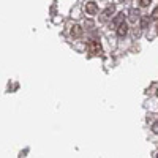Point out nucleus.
Wrapping results in <instances>:
<instances>
[{"mask_svg":"<svg viewBox=\"0 0 158 158\" xmlns=\"http://www.w3.org/2000/svg\"><path fill=\"white\" fill-rule=\"evenodd\" d=\"M89 51L92 52V54H98V52H101V48L98 44V41H89Z\"/></svg>","mask_w":158,"mask_h":158,"instance_id":"nucleus-1","label":"nucleus"},{"mask_svg":"<svg viewBox=\"0 0 158 158\" xmlns=\"http://www.w3.org/2000/svg\"><path fill=\"white\" fill-rule=\"evenodd\" d=\"M128 18H130V21L136 22V21L141 18V15H139V10H136V8H131V10L128 11Z\"/></svg>","mask_w":158,"mask_h":158,"instance_id":"nucleus-2","label":"nucleus"},{"mask_svg":"<svg viewBox=\"0 0 158 158\" xmlns=\"http://www.w3.org/2000/svg\"><path fill=\"white\" fill-rule=\"evenodd\" d=\"M114 13H115V5H109V6H106V8H104V11H103V19L111 18Z\"/></svg>","mask_w":158,"mask_h":158,"instance_id":"nucleus-3","label":"nucleus"},{"mask_svg":"<svg viewBox=\"0 0 158 158\" xmlns=\"http://www.w3.org/2000/svg\"><path fill=\"white\" fill-rule=\"evenodd\" d=\"M85 11L89 13V15H97V13H98V6H97V3L89 2V3L85 5Z\"/></svg>","mask_w":158,"mask_h":158,"instance_id":"nucleus-4","label":"nucleus"},{"mask_svg":"<svg viewBox=\"0 0 158 158\" xmlns=\"http://www.w3.org/2000/svg\"><path fill=\"white\" fill-rule=\"evenodd\" d=\"M127 32H128V25H127L125 22H122V24L117 25V35H118V36H125Z\"/></svg>","mask_w":158,"mask_h":158,"instance_id":"nucleus-5","label":"nucleus"},{"mask_svg":"<svg viewBox=\"0 0 158 158\" xmlns=\"http://www.w3.org/2000/svg\"><path fill=\"white\" fill-rule=\"evenodd\" d=\"M81 35H82V27H81V25H73V27H71V36L79 38Z\"/></svg>","mask_w":158,"mask_h":158,"instance_id":"nucleus-6","label":"nucleus"},{"mask_svg":"<svg viewBox=\"0 0 158 158\" xmlns=\"http://www.w3.org/2000/svg\"><path fill=\"white\" fill-rule=\"evenodd\" d=\"M122 22H123V13H118L117 18L114 19V24H115V25H118V24H122Z\"/></svg>","mask_w":158,"mask_h":158,"instance_id":"nucleus-7","label":"nucleus"},{"mask_svg":"<svg viewBox=\"0 0 158 158\" xmlns=\"http://www.w3.org/2000/svg\"><path fill=\"white\" fill-rule=\"evenodd\" d=\"M147 25H149V18H142L141 19V27L142 29H147Z\"/></svg>","mask_w":158,"mask_h":158,"instance_id":"nucleus-8","label":"nucleus"},{"mask_svg":"<svg viewBox=\"0 0 158 158\" xmlns=\"http://www.w3.org/2000/svg\"><path fill=\"white\" fill-rule=\"evenodd\" d=\"M150 2H152V0H139V5L141 6H149Z\"/></svg>","mask_w":158,"mask_h":158,"instance_id":"nucleus-9","label":"nucleus"},{"mask_svg":"<svg viewBox=\"0 0 158 158\" xmlns=\"http://www.w3.org/2000/svg\"><path fill=\"white\" fill-rule=\"evenodd\" d=\"M150 16H152V19H158V8H155V10L152 11Z\"/></svg>","mask_w":158,"mask_h":158,"instance_id":"nucleus-10","label":"nucleus"},{"mask_svg":"<svg viewBox=\"0 0 158 158\" xmlns=\"http://www.w3.org/2000/svg\"><path fill=\"white\" fill-rule=\"evenodd\" d=\"M152 131H153L155 135H158V122H155V123L152 125Z\"/></svg>","mask_w":158,"mask_h":158,"instance_id":"nucleus-11","label":"nucleus"},{"mask_svg":"<svg viewBox=\"0 0 158 158\" xmlns=\"http://www.w3.org/2000/svg\"><path fill=\"white\" fill-rule=\"evenodd\" d=\"M118 2H125V0H118Z\"/></svg>","mask_w":158,"mask_h":158,"instance_id":"nucleus-12","label":"nucleus"},{"mask_svg":"<svg viewBox=\"0 0 158 158\" xmlns=\"http://www.w3.org/2000/svg\"><path fill=\"white\" fill-rule=\"evenodd\" d=\"M155 158H158V153H156V155H155Z\"/></svg>","mask_w":158,"mask_h":158,"instance_id":"nucleus-13","label":"nucleus"},{"mask_svg":"<svg viewBox=\"0 0 158 158\" xmlns=\"http://www.w3.org/2000/svg\"><path fill=\"white\" fill-rule=\"evenodd\" d=\"M156 97H158V90H156Z\"/></svg>","mask_w":158,"mask_h":158,"instance_id":"nucleus-14","label":"nucleus"}]
</instances>
